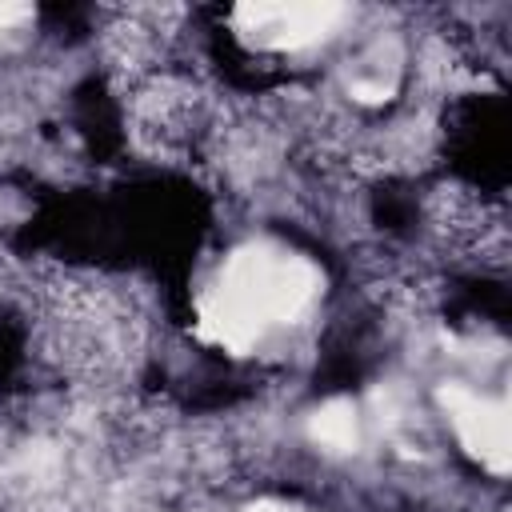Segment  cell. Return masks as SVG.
Instances as JSON below:
<instances>
[{
    "mask_svg": "<svg viewBox=\"0 0 512 512\" xmlns=\"http://www.w3.org/2000/svg\"><path fill=\"white\" fill-rule=\"evenodd\" d=\"M324 292L312 256L284 240L256 236L236 244L196 292V336L228 356H256L268 340L300 328Z\"/></svg>",
    "mask_w": 512,
    "mask_h": 512,
    "instance_id": "6da1fadb",
    "label": "cell"
},
{
    "mask_svg": "<svg viewBox=\"0 0 512 512\" xmlns=\"http://www.w3.org/2000/svg\"><path fill=\"white\" fill-rule=\"evenodd\" d=\"M348 8L340 4H244L228 12L240 44L268 56H300L340 32Z\"/></svg>",
    "mask_w": 512,
    "mask_h": 512,
    "instance_id": "7a4b0ae2",
    "label": "cell"
},
{
    "mask_svg": "<svg viewBox=\"0 0 512 512\" xmlns=\"http://www.w3.org/2000/svg\"><path fill=\"white\" fill-rule=\"evenodd\" d=\"M440 404L448 412L456 444L480 460L488 472L508 468V404L500 396H484L468 384H448L440 388Z\"/></svg>",
    "mask_w": 512,
    "mask_h": 512,
    "instance_id": "3957f363",
    "label": "cell"
},
{
    "mask_svg": "<svg viewBox=\"0 0 512 512\" xmlns=\"http://www.w3.org/2000/svg\"><path fill=\"white\" fill-rule=\"evenodd\" d=\"M308 440L328 452V456H352L364 444V412L356 400L348 396H332L324 400L312 416H308Z\"/></svg>",
    "mask_w": 512,
    "mask_h": 512,
    "instance_id": "277c9868",
    "label": "cell"
},
{
    "mask_svg": "<svg viewBox=\"0 0 512 512\" xmlns=\"http://www.w3.org/2000/svg\"><path fill=\"white\" fill-rule=\"evenodd\" d=\"M248 512H304V508H296V504H284V500H260V504H252Z\"/></svg>",
    "mask_w": 512,
    "mask_h": 512,
    "instance_id": "5b68a950",
    "label": "cell"
}]
</instances>
